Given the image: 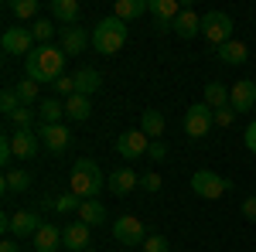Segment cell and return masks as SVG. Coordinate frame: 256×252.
Segmentation results:
<instances>
[{
	"instance_id": "1f68e13d",
	"label": "cell",
	"mask_w": 256,
	"mask_h": 252,
	"mask_svg": "<svg viewBox=\"0 0 256 252\" xmlns=\"http://www.w3.org/2000/svg\"><path fill=\"white\" fill-rule=\"evenodd\" d=\"M14 89H18V96H20V102H24V106H34V102H41V99H38V82L24 78V82H18Z\"/></svg>"
},
{
	"instance_id": "cb8c5ba5",
	"label": "cell",
	"mask_w": 256,
	"mask_h": 252,
	"mask_svg": "<svg viewBox=\"0 0 256 252\" xmlns=\"http://www.w3.org/2000/svg\"><path fill=\"white\" fill-rule=\"evenodd\" d=\"M86 44H89V38L82 34V27H62V51L65 55H79Z\"/></svg>"
},
{
	"instance_id": "836d02e7",
	"label": "cell",
	"mask_w": 256,
	"mask_h": 252,
	"mask_svg": "<svg viewBox=\"0 0 256 252\" xmlns=\"http://www.w3.org/2000/svg\"><path fill=\"white\" fill-rule=\"evenodd\" d=\"M10 10H14L20 20H28V17H34V14H38V0H14V3H10Z\"/></svg>"
},
{
	"instance_id": "9a60e30c",
	"label": "cell",
	"mask_w": 256,
	"mask_h": 252,
	"mask_svg": "<svg viewBox=\"0 0 256 252\" xmlns=\"http://www.w3.org/2000/svg\"><path fill=\"white\" fill-rule=\"evenodd\" d=\"M62 246L68 252H86L89 249V225L86 222H68L62 229Z\"/></svg>"
},
{
	"instance_id": "ba28073f",
	"label": "cell",
	"mask_w": 256,
	"mask_h": 252,
	"mask_svg": "<svg viewBox=\"0 0 256 252\" xmlns=\"http://www.w3.org/2000/svg\"><path fill=\"white\" fill-rule=\"evenodd\" d=\"M113 239L120 246H144L147 242V232H144V218L137 215H123L113 222Z\"/></svg>"
},
{
	"instance_id": "7bdbcfd3",
	"label": "cell",
	"mask_w": 256,
	"mask_h": 252,
	"mask_svg": "<svg viewBox=\"0 0 256 252\" xmlns=\"http://www.w3.org/2000/svg\"><path fill=\"white\" fill-rule=\"evenodd\" d=\"M242 140H246V150H253V154H256V119L246 126V136H242Z\"/></svg>"
},
{
	"instance_id": "8fae6325",
	"label": "cell",
	"mask_w": 256,
	"mask_h": 252,
	"mask_svg": "<svg viewBox=\"0 0 256 252\" xmlns=\"http://www.w3.org/2000/svg\"><path fill=\"white\" fill-rule=\"evenodd\" d=\"M10 150H14L18 160H31V157H38V150H41L38 130H14V133H10Z\"/></svg>"
},
{
	"instance_id": "277c9868",
	"label": "cell",
	"mask_w": 256,
	"mask_h": 252,
	"mask_svg": "<svg viewBox=\"0 0 256 252\" xmlns=\"http://www.w3.org/2000/svg\"><path fill=\"white\" fill-rule=\"evenodd\" d=\"M192 191L198 198H205V201H218L226 191H232V181L216 174V171H195L192 174Z\"/></svg>"
},
{
	"instance_id": "f35d334b",
	"label": "cell",
	"mask_w": 256,
	"mask_h": 252,
	"mask_svg": "<svg viewBox=\"0 0 256 252\" xmlns=\"http://www.w3.org/2000/svg\"><path fill=\"white\" fill-rule=\"evenodd\" d=\"M147 157H150V160H154V164H160V160H164V157H168V147H164V143H160V140H154V143H150V150H147Z\"/></svg>"
},
{
	"instance_id": "3957f363",
	"label": "cell",
	"mask_w": 256,
	"mask_h": 252,
	"mask_svg": "<svg viewBox=\"0 0 256 252\" xmlns=\"http://www.w3.org/2000/svg\"><path fill=\"white\" fill-rule=\"evenodd\" d=\"M72 191L79 194L82 201H92L102 191V167L89 157H79L76 167H72Z\"/></svg>"
},
{
	"instance_id": "e575fe53",
	"label": "cell",
	"mask_w": 256,
	"mask_h": 252,
	"mask_svg": "<svg viewBox=\"0 0 256 252\" xmlns=\"http://www.w3.org/2000/svg\"><path fill=\"white\" fill-rule=\"evenodd\" d=\"M10 123H14V126H18V130H31V123H34V113H31V109H28V106H20L18 113H14V116H10Z\"/></svg>"
},
{
	"instance_id": "ab89813d",
	"label": "cell",
	"mask_w": 256,
	"mask_h": 252,
	"mask_svg": "<svg viewBox=\"0 0 256 252\" xmlns=\"http://www.w3.org/2000/svg\"><path fill=\"white\" fill-rule=\"evenodd\" d=\"M140 184H144L147 191H160V174H158V171H150V174L140 177Z\"/></svg>"
},
{
	"instance_id": "8992f818",
	"label": "cell",
	"mask_w": 256,
	"mask_h": 252,
	"mask_svg": "<svg viewBox=\"0 0 256 252\" xmlns=\"http://www.w3.org/2000/svg\"><path fill=\"white\" fill-rule=\"evenodd\" d=\"M212 126H216V109H212V106L195 102V106L184 109V133L192 136V140H202Z\"/></svg>"
},
{
	"instance_id": "74e56055",
	"label": "cell",
	"mask_w": 256,
	"mask_h": 252,
	"mask_svg": "<svg viewBox=\"0 0 256 252\" xmlns=\"http://www.w3.org/2000/svg\"><path fill=\"white\" fill-rule=\"evenodd\" d=\"M236 123V109L226 106V109H216V126H232Z\"/></svg>"
},
{
	"instance_id": "6da1fadb",
	"label": "cell",
	"mask_w": 256,
	"mask_h": 252,
	"mask_svg": "<svg viewBox=\"0 0 256 252\" xmlns=\"http://www.w3.org/2000/svg\"><path fill=\"white\" fill-rule=\"evenodd\" d=\"M62 68H65V51L62 48H52V44H41L34 48L28 58H24V72L31 82H58Z\"/></svg>"
},
{
	"instance_id": "603a6c76",
	"label": "cell",
	"mask_w": 256,
	"mask_h": 252,
	"mask_svg": "<svg viewBox=\"0 0 256 252\" xmlns=\"http://www.w3.org/2000/svg\"><path fill=\"white\" fill-rule=\"evenodd\" d=\"M150 10V0H116V7H113V17L120 20H134L140 14H147Z\"/></svg>"
},
{
	"instance_id": "f1b7e54d",
	"label": "cell",
	"mask_w": 256,
	"mask_h": 252,
	"mask_svg": "<svg viewBox=\"0 0 256 252\" xmlns=\"http://www.w3.org/2000/svg\"><path fill=\"white\" fill-rule=\"evenodd\" d=\"M205 106L226 109V106H229V89H226L222 82H208V85H205Z\"/></svg>"
},
{
	"instance_id": "ac0fdd59",
	"label": "cell",
	"mask_w": 256,
	"mask_h": 252,
	"mask_svg": "<svg viewBox=\"0 0 256 252\" xmlns=\"http://www.w3.org/2000/svg\"><path fill=\"white\" fill-rule=\"evenodd\" d=\"M48 14L58 20V24H76L79 20V14H82V7H79V0H52L48 3Z\"/></svg>"
},
{
	"instance_id": "52a82bcc",
	"label": "cell",
	"mask_w": 256,
	"mask_h": 252,
	"mask_svg": "<svg viewBox=\"0 0 256 252\" xmlns=\"http://www.w3.org/2000/svg\"><path fill=\"white\" fill-rule=\"evenodd\" d=\"M41 225H44V222L38 218V212H18V215H7V218L0 222V229L7 235H14V239H34Z\"/></svg>"
},
{
	"instance_id": "d590c367",
	"label": "cell",
	"mask_w": 256,
	"mask_h": 252,
	"mask_svg": "<svg viewBox=\"0 0 256 252\" xmlns=\"http://www.w3.org/2000/svg\"><path fill=\"white\" fill-rule=\"evenodd\" d=\"M168 239L164 235H147V242H144V252H168Z\"/></svg>"
},
{
	"instance_id": "7a4b0ae2",
	"label": "cell",
	"mask_w": 256,
	"mask_h": 252,
	"mask_svg": "<svg viewBox=\"0 0 256 252\" xmlns=\"http://www.w3.org/2000/svg\"><path fill=\"white\" fill-rule=\"evenodd\" d=\"M126 38H130V27H126V20H120V17H102L92 27V48H96L99 55H116V51H123Z\"/></svg>"
},
{
	"instance_id": "4fadbf2b",
	"label": "cell",
	"mask_w": 256,
	"mask_h": 252,
	"mask_svg": "<svg viewBox=\"0 0 256 252\" xmlns=\"http://www.w3.org/2000/svg\"><path fill=\"white\" fill-rule=\"evenodd\" d=\"M147 14L154 17V27L158 31H171L178 14H181V3L178 0H150V10Z\"/></svg>"
},
{
	"instance_id": "5b68a950",
	"label": "cell",
	"mask_w": 256,
	"mask_h": 252,
	"mask_svg": "<svg viewBox=\"0 0 256 252\" xmlns=\"http://www.w3.org/2000/svg\"><path fill=\"white\" fill-rule=\"evenodd\" d=\"M202 34H205L208 44L222 48L226 41H232V17H229L226 10H208V14L202 17Z\"/></svg>"
},
{
	"instance_id": "ee69618b",
	"label": "cell",
	"mask_w": 256,
	"mask_h": 252,
	"mask_svg": "<svg viewBox=\"0 0 256 252\" xmlns=\"http://www.w3.org/2000/svg\"><path fill=\"white\" fill-rule=\"evenodd\" d=\"M0 252H20V246L14 239H4V242H0Z\"/></svg>"
},
{
	"instance_id": "5bb4252c",
	"label": "cell",
	"mask_w": 256,
	"mask_h": 252,
	"mask_svg": "<svg viewBox=\"0 0 256 252\" xmlns=\"http://www.w3.org/2000/svg\"><path fill=\"white\" fill-rule=\"evenodd\" d=\"M229 106H232L236 113L253 109V106H256V82H253V78H239L236 85L229 89Z\"/></svg>"
},
{
	"instance_id": "484cf974",
	"label": "cell",
	"mask_w": 256,
	"mask_h": 252,
	"mask_svg": "<svg viewBox=\"0 0 256 252\" xmlns=\"http://www.w3.org/2000/svg\"><path fill=\"white\" fill-rule=\"evenodd\" d=\"M28 188H31V174L7 167V174H4V194H20V191H28Z\"/></svg>"
},
{
	"instance_id": "2e32d148",
	"label": "cell",
	"mask_w": 256,
	"mask_h": 252,
	"mask_svg": "<svg viewBox=\"0 0 256 252\" xmlns=\"http://www.w3.org/2000/svg\"><path fill=\"white\" fill-rule=\"evenodd\" d=\"M140 188V177L134 167H116L113 174H110V191L116 194V198H126L130 191H137Z\"/></svg>"
},
{
	"instance_id": "4dcf8cb0",
	"label": "cell",
	"mask_w": 256,
	"mask_h": 252,
	"mask_svg": "<svg viewBox=\"0 0 256 252\" xmlns=\"http://www.w3.org/2000/svg\"><path fill=\"white\" fill-rule=\"evenodd\" d=\"M79 208H82V198L76 191H65V194H58V198H55V212H58V215L79 212Z\"/></svg>"
},
{
	"instance_id": "e0dca14e",
	"label": "cell",
	"mask_w": 256,
	"mask_h": 252,
	"mask_svg": "<svg viewBox=\"0 0 256 252\" xmlns=\"http://www.w3.org/2000/svg\"><path fill=\"white\" fill-rule=\"evenodd\" d=\"M31 246H34V252H58L62 249V229L52 225V222H44L38 229V235L31 239Z\"/></svg>"
},
{
	"instance_id": "f6af8a7d",
	"label": "cell",
	"mask_w": 256,
	"mask_h": 252,
	"mask_svg": "<svg viewBox=\"0 0 256 252\" xmlns=\"http://www.w3.org/2000/svg\"><path fill=\"white\" fill-rule=\"evenodd\" d=\"M86 252H96V249H86Z\"/></svg>"
},
{
	"instance_id": "f546056e",
	"label": "cell",
	"mask_w": 256,
	"mask_h": 252,
	"mask_svg": "<svg viewBox=\"0 0 256 252\" xmlns=\"http://www.w3.org/2000/svg\"><path fill=\"white\" fill-rule=\"evenodd\" d=\"M20 106H24V102H20L18 89H4V92H0V113H4L7 119L14 116V113H18Z\"/></svg>"
},
{
	"instance_id": "d6a6232c",
	"label": "cell",
	"mask_w": 256,
	"mask_h": 252,
	"mask_svg": "<svg viewBox=\"0 0 256 252\" xmlns=\"http://www.w3.org/2000/svg\"><path fill=\"white\" fill-rule=\"evenodd\" d=\"M31 34H34V41H41V44H48V41H52V34H55V24H52V20H34V24H31Z\"/></svg>"
},
{
	"instance_id": "d4e9b609",
	"label": "cell",
	"mask_w": 256,
	"mask_h": 252,
	"mask_svg": "<svg viewBox=\"0 0 256 252\" xmlns=\"http://www.w3.org/2000/svg\"><path fill=\"white\" fill-rule=\"evenodd\" d=\"M140 130L150 136V140H160L164 136V116H160L158 109H144L140 113Z\"/></svg>"
},
{
	"instance_id": "ffe728a7",
	"label": "cell",
	"mask_w": 256,
	"mask_h": 252,
	"mask_svg": "<svg viewBox=\"0 0 256 252\" xmlns=\"http://www.w3.org/2000/svg\"><path fill=\"white\" fill-rule=\"evenodd\" d=\"M65 116V102L62 99H41L38 102V126H55L58 119Z\"/></svg>"
},
{
	"instance_id": "d6986e66",
	"label": "cell",
	"mask_w": 256,
	"mask_h": 252,
	"mask_svg": "<svg viewBox=\"0 0 256 252\" xmlns=\"http://www.w3.org/2000/svg\"><path fill=\"white\" fill-rule=\"evenodd\" d=\"M171 31H174L178 38H184V41L195 38V34H202V17H198L192 7H184V10L178 14V20H174V27H171Z\"/></svg>"
},
{
	"instance_id": "30bf717a",
	"label": "cell",
	"mask_w": 256,
	"mask_h": 252,
	"mask_svg": "<svg viewBox=\"0 0 256 252\" xmlns=\"http://www.w3.org/2000/svg\"><path fill=\"white\" fill-rule=\"evenodd\" d=\"M31 44H34L31 27H7L4 38H0L4 55H31Z\"/></svg>"
},
{
	"instance_id": "60d3db41",
	"label": "cell",
	"mask_w": 256,
	"mask_h": 252,
	"mask_svg": "<svg viewBox=\"0 0 256 252\" xmlns=\"http://www.w3.org/2000/svg\"><path fill=\"white\" fill-rule=\"evenodd\" d=\"M242 218H250V222H256V194H250V198L242 201Z\"/></svg>"
},
{
	"instance_id": "9c48e42d",
	"label": "cell",
	"mask_w": 256,
	"mask_h": 252,
	"mask_svg": "<svg viewBox=\"0 0 256 252\" xmlns=\"http://www.w3.org/2000/svg\"><path fill=\"white\" fill-rule=\"evenodd\" d=\"M150 150V136L144 133V130H126V133L116 136V154L123 157V160H140V157Z\"/></svg>"
},
{
	"instance_id": "8d00e7d4",
	"label": "cell",
	"mask_w": 256,
	"mask_h": 252,
	"mask_svg": "<svg viewBox=\"0 0 256 252\" xmlns=\"http://www.w3.org/2000/svg\"><path fill=\"white\" fill-rule=\"evenodd\" d=\"M52 85H55V92H62V96H68V99L76 96V78L72 75H62L58 82H52Z\"/></svg>"
},
{
	"instance_id": "4316f807",
	"label": "cell",
	"mask_w": 256,
	"mask_h": 252,
	"mask_svg": "<svg viewBox=\"0 0 256 252\" xmlns=\"http://www.w3.org/2000/svg\"><path fill=\"white\" fill-rule=\"evenodd\" d=\"M218 58L226 61V65H242V61L250 58V51H246V44L242 41H226L222 48H216Z\"/></svg>"
},
{
	"instance_id": "83f0119b",
	"label": "cell",
	"mask_w": 256,
	"mask_h": 252,
	"mask_svg": "<svg viewBox=\"0 0 256 252\" xmlns=\"http://www.w3.org/2000/svg\"><path fill=\"white\" fill-rule=\"evenodd\" d=\"M102 218H106V208H102V201H82V208H79V222H86L89 229L92 225H102Z\"/></svg>"
},
{
	"instance_id": "7c38bea8",
	"label": "cell",
	"mask_w": 256,
	"mask_h": 252,
	"mask_svg": "<svg viewBox=\"0 0 256 252\" xmlns=\"http://www.w3.org/2000/svg\"><path fill=\"white\" fill-rule=\"evenodd\" d=\"M38 136H41V147L48 150V154H65L68 150V126L65 123H55V126H38Z\"/></svg>"
},
{
	"instance_id": "7402d4cb",
	"label": "cell",
	"mask_w": 256,
	"mask_h": 252,
	"mask_svg": "<svg viewBox=\"0 0 256 252\" xmlns=\"http://www.w3.org/2000/svg\"><path fill=\"white\" fill-rule=\"evenodd\" d=\"M72 78H76V92H79V96H92V92L102 89V78H99L96 68H79Z\"/></svg>"
},
{
	"instance_id": "b9f144b4",
	"label": "cell",
	"mask_w": 256,
	"mask_h": 252,
	"mask_svg": "<svg viewBox=\"0 0 256 252\" xmlns=\"http://www.w3.org/2000/svg\"><path fill=\"white\" fill-rule=\"evenodd\" d=\"M10 157H14V150H10V136H4V140H0V164H10Z\"/></svg>"
},
{
	"instance_id": "44dd1931",
	"label": "cell",
	"mask_w": 256,
	"mask_h": 252,
	"mask_svg": "<svg viewBox=\"0 0 256 252\" xmlns=\"http://www.w3.org/2000/svg\"><path fill=\"white\" fill-rule=\"evenodd\" d=\"M65 116L72 119V123H86V119L92 116V102H89V96H76L65 99Z\"/></svg>"
}]
</instances>
